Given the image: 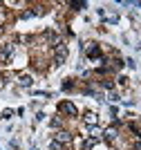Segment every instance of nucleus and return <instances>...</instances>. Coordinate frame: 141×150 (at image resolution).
<instances>
[{
  "mask_svg": "<svg viewBox=\"0 0 141 150\" xmlns=\"http://www.w3.org/2000/svg\"><path fill=\"white\" fill-rule=\"evenodd\" d=\"M13 56V45H0V63H7Z\"/></svg>",
  "mask_w": 141,
  "mask_h": 150,
  "instance_id": "7ed1b4c3",
  "label": "nucleus"
},
{
  "mask_svg": "<svg viewBox=\"0 0 141 150\" xmlns=\"http://www.w3.org/2000/svg\"><path fill=\"white\" fill-rule=\"evenodd\" d=\"M103 88H108V90H112V88H114V83H112V81H103Z\"/></svg>",
  "mask_w": 141,
  "mask_h": 150,
  "instance_id": "1a4fd4ad",
  "label": "nucleus"
},
{
  "mask_svg": "<svg viewBox=\"0 0 141 150\" xmlns=\"http://www.w3.org/2000/svg\"><path fill=\"white\" fill-rule=\"evenodd\" d=\"M54 141H56V144H61V146H67L69 141H72V134H69L67 130H58L54 134Z\"/></svg>",
  "mask_w": 141,
  "mask_h": 150,
  "instance_id": "f03ea898",
  "label": "nucleus"
},
{
  "mask_svg": "<svg viewBox=\"0 0 141 150\" xmlns=\"http://www.w3.org/2000/svg\"><path fill=\"white\" fill-rule=\"evenodd\" d=\"M83 121H85L87 125H90V128H94V125L98 123V117L94 112H85V117H83Z\"/></svg>",
  "mask_w": 141,
  "mask_h": 150,
  "instance_id": "423d86ee",
  "label": "nucleus"
},
{
  "mask_svg": "<svg viewBox=\"0 0 141 150\" xmlns=\"http://www.w3.org/2000/svg\"><path fill=\"white\" fill-rule=\"evenodd\" d=\"M18 83H20V85H23V88H29V85H31V83H34V81H31V76L23 74V76H20V79H18Z\"/></svg>",
  "mask_w": 141,
  "mask_h": 150,
  "instance_id": "6e6552de",
  "label": "nucleus"
},
{
  "mask_svg": "<svg viewBox=\"0 0 141 150\" xmlns=\"http://www.w3.org/2000/svg\"><path fill=\"white\" fill-rule=\"evenodd\" d=\"M58 110H61V112H65V114H69V117H76V114H79L76 105H74V103H69V101H63L61 105H58Z\"/></svg>",
  "mask_w": 141,
  "mask_h": 150,
  "instance_id": "20e7f679",
  "label": "nucleus"
},
{
  "mask_svg": "<svg viewBox=\"0 0 141 150\" xmlns=\"http://www.w3.org/2000/svg\"><path fill=\"white\" fill-rule=\"evenodd\" d=\"M65 58H67V47L63 43H56V52H54V63L56 65H63L65 63Z\"/></svg>",
  "mask_w": 141,
  "mask_h": 150,
  "instance_id": "f257e3e1",
  "label": "nucleus"
},
{
  "mask_svg": "<svg viewBox=\"0 0 141 150\" xmlns=\"http://www.w3.org/2000/svg\"><path fill=\"white\" fill-rule=\"evenodd\" d=\"M85 54L90 58H101V50H98V45H94V43H87V47H85Z\"/></svg>",
  "mask_w": 141,
  "mask_h": 150,
  "instance_id": "39448f33",
  "label": "nucleus"
},
{
  "mask_svg": "<svg viewBox=\"0 0 141 150\" xmlns=\"http://www.w3.org/2000/svg\"><path fill=\"white\" fill-rule=\"evenodd\" d=\"M103 137H105V141H114V139H117V130H114V128H108V130L103 132Z\"/></svg>",
  "mask_w": 141,
  "mask_h": 150,
  "instance_id": "0eeeda50",
  "label": "nucleus"
}]
</instances>
